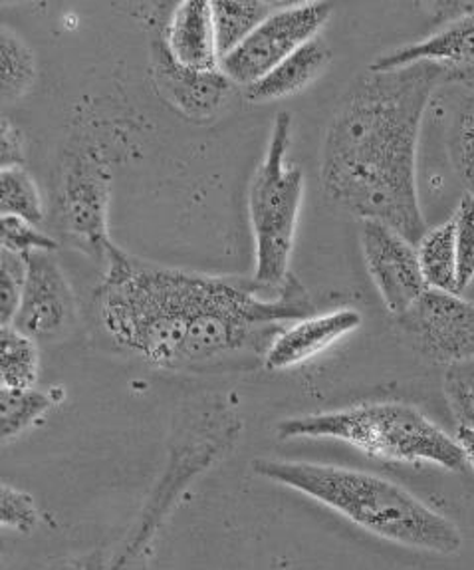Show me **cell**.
Masks as SVG:
<instances>
[{
    "label": "cell",
    "instance_id": "1",
    "mask_svg": "<svg viewBox=\"0 0 474 570\" xmlns=\"http://www.w3.org/2000/svg\"><path fill=\"white\" fill-rule=\"evenodd\" d=\"M103 332L157 368H192L240 350L273 344L280 332L316 314L296 276L283 286L255 278L165 267L111 243L93 293Z\"/></svg>",
    "mask_w": 474,
    "mask_h": 570
},
{
    "label": "cell",
    "instance_id": "13",
    "mask_svg": "<svg viewBox=\"0 0 474 570\" xmlns=\"http://www.w3.org/2000/svg\"><path fill=\"white\" fill-rule=\"evenodd\" d=\"M362 326V314L354 308H338L332 313L312 314L286 326L265 354L268 370H288L324 354L349 332Z\"/></svg>",
    "mask_w": 474,
    "mask_h": 570
},
{
    "label": "cell",
    "instance_id": "5",
    "mask_svg": "<svg viewBox=\"0 0 474 570\" xmlns=\"http://www.w3.org/2000/svg\"><path fill=\"white\" fill-rule=\"evenodd\" d=\"M293 144V116L280 111L274 118L265 159L256 167L248 187V217L255 235V278L265 286H283L290 278V258L298 229L304 171L288 166Z\"/></svg>",
    "mask_w": 474,
    "mask_h": 570
},
{
    "label": "cell",
    "instance_id": "7",
    "mask_svg": "<svg viewBox=\"0 0 474 570\" xmlns=\"http://www.w3.org/2000/svg\"><path fill=\"white\" fill-rule=\"evenodd\" d=\"M329 2H286L238 45L220 58V70L228 80L253 86L298 48L318 37L319 28L332 17Z\"/></svg>",
    "mask_w": 474,
    "mask_h": 570
},
{
    "label": "cell",
    "instance_id": "8",
    "mask_svg": "<svg viewBox=\"0 0 474 570\" xmlns=\"http://www.w3.org/2000/svg\"><path fill=\"white\" fill-rule=\"evenodd\" d=\"M395 326L423 358L455 364L474 356V303L466 296L427 288Z\"/></svg>",
    "mask_w": 474,
    "mask_h": 570
},
{
    "label": "cell",
    "instance_id": "4",
    "mask_svg": "<svg viewBox=\"0 0 474 570\" xmlns=\"http://www.w3.org/2000/svg\"><path fill=\"white\" fill-rule=\"evenodd\" d=\"M280 440H338L375 460L433 463L463 471L466 458L455 438L413 405L399 402L359 404L336 412L288 417L276 425Z\"/></svg>",
    "mask_w": 474,
    "mask_h": 570
},
{
    "label": "cell",
    "instance_id": "26",
    "mask_svg": "<svg viewBox=\"0 0 474 570\" xmlns=\"http://www.w3.org/2000/svg\"><path fill=\"white\" fill-rule=\"evenodd\" d=\"M458 258V295L474 283V197L466 194L453 213Z\"/></svg>",
    "mask_w": 474,
    "mask_h": 570
},
{
    "label": "cell",
    "instance_id": "9",
    "mask_svg": "<svg viewBox=\"0 0 474 570\" xmlns=\"http://www.w3.org/2000/svg\"><path fill=\"white\" fill-rule=\"evenodd\" d=\"M365 267L393 316L407 313L429 288L421 271L417 247L379 222H362Z\"/></svg>",
    "mask_w": 474,
    "mask_h": 570
},
{
    "label": "cell",
    "instance_id": "22",
    "mask_svg": "<svg viewBox=\"0 0 474 570\" xmlns=\"http://www.w3.org/2000/svg\"><path fill=\"white\" fill-rule=\"evenodd\" d=\"M443 392L456 425L474 428V356L447 366Z\"/></svg>",
    "mask_w": 474,
    "mask_h": 570
},
{
    "label": "cell",
    "instance_id": "6",
    "mask_svg": "<svg viewBox=\"0 0 474 570\" xmlns=\"http://www.w3.org/2000/svg\"><path fill=\"white\" fill-rule=\"evenodd\" d=\"M110 195V154L91 141L66 149L56 185V229L70 247L96 261H106L111 245Z\"/></svg>",
    "mask_w": 474,
    "mask_h": 570
},
{
    "label": "cell",
    "instance_id": "14",
    "mask_svg": "<svg viewBox=\"0 0 474 570\" xmlns=\"http://www.w3.org/2000/svg\"><path fill=\"white\" fill-rule=\"evenodd\" d=\"M161 42L177 65L199 72L220 70L213 2L185 0L175 4L165 24Z\"/></svg>",
    "mask_w": 474,
    "mask_h": 570
},
{
    "label": "cell",
    "instance_id": "3",
    "mask_svg": "<svg viewBox=\"0 0 474 570\" xmlns=\"http://www.w3.org/2000/svg\"><path fill=\"white\" fill-rule=\"evenodd\" d=\"M253 471L310 497L389 543L435 554H455L463 547V533L453 521L389 479L316 461L266 458H256Z\"/></svg>",
    "mask_w": 474,
    "mask_h": 570
},
{
    "label": "cell",
    "instance_id": "18",
    "mask_svg": "<svg viewBox=\"0 0 474 570\" xmlns=\"http://www.w3.org/2000/svg\"><path fill=\"white\" fill-rule=\"evenodd\" d=\"M40 372L38 342L12 324L0 326V387L32 390Z\"/></svg>",
    "mask_w": 474,
    "mask_h": 570
},
{
    "label": "cell",
    "instance_id": "27",
    "mask_svg": "<svg viewBox=\"0 0 474 570\" xmlns=\"http://www.w3.org/2000/svg\"><path fill=\"white\" fill-rule=\"evenodd\" d=\"M38 523L40 513L34 497L4 483L0 488V524L10 531L30 533L37 529Z\"/></svg>",
    "mask_w": 474,
    "mask_h": 570
},
{
    "label": "cell",
    "instance_id": "29",
    "mask_svg": "<svg viewBox=\"0 0 474 570\" xmlns=\"http://www.w3.org/2000/svg\"><path fill=\"white\" fill-rule=\"evenodd\" d=\"M108 562L110 559L106 552L90 551L56 559L45 570H108Z\"/></svg>",
    "mask_w": 474,
    "mask_h": 570
},
{
    "label": "cell",
    "instance_id": "12",
    "mask_svg": "<svg viewBox=\"0 0 474 570\" xmlns=\"http://www.w3.org/2000/svg\"><path fill=\"white\" fill-rule=\"evenodd\" d=\"M151 68L157 90L182 116L191 120L205 121L215 118L225 108L235 86L223 70L199 72L177 65L165 50L161 38L154 42Z\"/></svg>",
    "mask_w": 474,
    "mask_h": 570
},
{
    "label": "cell",
    "instance_id": "30",
    "mask_svg": "<svg viewBox=\"0 0 474 570\" xmlns=\"http://www.w3.org/2000/svg\"><path fill=\"white\" fill-rule=\"evenodd\" d=\"M456 443L461 445V450L465 453L466 463L473 468L474 471V428H456L455 435Z\"/></svg>",
    "mask_w": 474,
    "mask_h": 570
},
{
    "label": "cell",
    "instance_id": "28",
    "mask_svg": "<svg viewBox=\"0 0 474 570\" xmlns=\"http://www.w3.org/2000/svg\"><path fill=\"white\" fill-rule=\"evenodd\" d=\"M27 164V138L12 121L2 118L0 126V166L2 169Z\"/></svg>",
    "mask_w": 474,
    "mask_h": 570
},
{
    "label": "cell",
    "instance_id": "23",
    "mask_svg": "<svg viewBox=\"0 0 474 570\" xmlns=\"http://www.w3.org/2000/svg\"><path fill=\"white\" fill-rule=\"evenodd\" d=\"M28 278L27 257L0 248V326L12 323Z\"/></svg>",
    "mask_w": 474,
    "mask_h": 570
},
{
    "label": "cell",
    "instance_id": "15",
    "mask_svg": "<svg viewBox=\"0 0 474 570\" xmlns=\"http://www.w3.org/2000/svg\"><path fill=\"white\" fill-rule=\"evenodd\" d=\"M332 60V50L324 38H312L304 47L298 48L293 56L273 68L265 78L248 86L247 100L255 104L283 100L294 94L302 92L318 80L319 75L328 68Z\"/></svg>",
    "mask_w": 474,
    "mask_h": 570
},
{
    "label": "cell",
    "instance_id": "17",
    "mask_svg": "<svg viewBox=\"0 0 474 570\" xmlns=\"http://www.w3.org/2000/svg\"><path fill=\"white\" fill-rule=\"evenodd\" d=\"M421 271L429 288L458 295L455 217L427 230L417 245Z\"/></svg>",
    "mask_w": 474,
    "mask_h": 570
},
{
    "label": "cell",
    "instance_id": "10",
    "mask_svg": "<svg viewBox=\"0 0 474 570\" xmlns=\"http://www.w3.org/2000/svg\"><path fill=\"white\" fill-rule=\"evenodd\" d=\"M27 263V286L10 324L32 341H56L76 323V295L55 253H34Z\"/></svg>",
    "mask_w": 474,
    "mask_h": 570
},
{
    "label": "cell",
    "instance_id": "31",
    "mask_svg": "<svg viewBox=\"0 0 474 570\" xmlns=\"http://www.w3.org/2000/svg\"><path fill=\"white\" fill-rule=\"evenodd\" d=\"M463 296H466L468 301H473L474 303V283L473 285L468 286V288H466L465 293H463Z\"/></svg>",
    "mask_w": 474,
    "mask_h": 570
},
{
    "label": "cell",
    "instance_id": "20",
    "mask_svg": "<svg viewBox=\"0 0 474 570\" xmlns=\"http://www.w3.org/2000/svg\"><path fill=\"white\" fill-rule=\"evenodd\" d=\"M0 213L2 217H17L37 227L45 223L42 195L24 167L0 169Z\"/></svg>",
    "mask_w": 474,
    "mask_h": 570
},
{
    "label": "cell",
    "instance_id": "24",
    "mask_svg": "<svg viewBox=\"0 0 474 570\" xmlns=\"http://www.w3.org/2000/svg\"><path fill=\"white\" fill-rule=\"evenodd\" d=\"M451 156L466 191L474 197V96L465 101L456 116L451 138Z\"/></svg>",
    "mask_w": 474,
    "mask_h": 570
},
{
    "label": "cell",
    "instance_id": "2",
    "mask_svg": "<svg viewBox=\"0 0 474 570\" xmlns=\"http://www.w3.org/2000/svg\"><path fill=\"white\" fill-rule=\"evenodd\" d=\"M445 82V68L431 62L367 70L347 88L322 146L319 184L329 202L415 247L427 235L417 191L421 121Z\"/></svg>",
    "mask_w": 474,
    "mask_h": 570
},
{
    "label": "cell",
    "instance_id": "25",
    "mask_svg": "<svg viewBox=\"0 0 474 570\" xmlns=\"http://www.w3.org/2000/svg\"><path fill=\"white\" fill-rule=\"evenodd\" d=\"M0 248H7L20 257H30L34 253H56L60 243L38 230L37 225L17 217H0Z\"/></svg>",
    "mask_w": 474,
    "mask_h": 570
},
{
    "label": "cell",
    "instance_id": "21",
    "mask_svg": "<svg viewBox=\"0 0 474 570\" xmlns=\"http://www.w3.org/2000/svg\"><path fill=\"white\" fill-rule=\"evenodd\" d=\"M52 407L48 394L38 390H2L0 387V432L2 442L17 440L30 425Z\"/></svg>",
    "mask_w": 474,
    "mask_h": 570
},
{
    "label": "cell",
    "instance_id": "11",
    "mask_svg": "<svg viewBox=\"0 0 474 570\" xmlns=\"http://www.w3.org/2000/svg\"><path fill=\"white\" fill-rule=\"evenodd\" d=\"M417 62L445 68L447 82L474 86V7L463 17L438 28L431 37L379 56L369 70L387 72Z\"/></svg>",
    "mask_w": 474,
    "mask_h": 570
},
{
    "label": "cell",
    "instance_id": "16",
    "mask_svg": "<svg viewBox=\"0 0 474 570\" xmlns=\"http://www.w3.org/2000/svg\"><path fill=\"white\" fill-rule=\"evenodd\" d=\"M280 0H217L213 2V17L217 30L219 55L227 56L243 45L256 28L260 27L273 12L283 9Z\"/></svg>",
    "mask_w": 474,
    "mask_h": 570
},
{
    "label": "cell",
    "instance_id": "19",
    "mask_svg": "<svg viewBox=\"0 0 474 570\" xmlns=\"http://www.w3.org/2000/svg\"><path fill=\"white\" fill-rule=\"evenodd\" d=\"M38 66L34 50L12 28L0 30V88L2 101L14 104L24 98L37 82Z\"/></svg>",
    "mask_w": 474,
    "mask_h": 570
}]
</instances>
